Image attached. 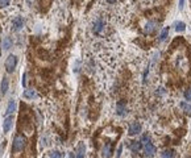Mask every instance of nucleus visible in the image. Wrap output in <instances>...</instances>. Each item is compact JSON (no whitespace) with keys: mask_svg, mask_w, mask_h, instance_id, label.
I'll use <instances>...</instances> for the list:
<instances>
[{"mask_svg":"<svg viewBox=\"0 0 191 158\" xmlns=\"http://www.w3.org/2000/svg\"><path fill=\"white\" fill-rule=\"evenodd\" d=\"M171 62H173V66L175 67V70H178L182 74H186L190 69L189 59L183 50H177L171 57Z\"/></svg>","mask_w":191,"mask_h":158,"instance_id":"1","label":"nucleus"},{"mask_svg":"<svg viewBox=\"0 0 191 158\" xmlns=\"http://www.w3.org/2000/svg\"><path fill=\"white\" fill-rule=\"evenodd\" d=\"M26 146V138L21 134H17L15 138H13V144H12V150L15 153L23 152Z\"/></svg>","mask_w":191,"mask_h":158,"instance_id":"2","label":"nucleus"},{"mask_svg":"<svg viewBox=\"0 0 191 158\" xmlns=\"http://www.w3.org/2000/svg\"><path fill=\"white\" fill-rule=\"evenodd\" d=\"M16 65H17V58L16 55H8V58L6 59V63H4V66H6V70L8 73H13L16 69Z\"/></svg>","mask_w":191,"mask_h":158,"instance_id":"3","label":"nucleus"},{"mask_svg":"<svg viewBox=\"0 0 191 158\" xmlns=\"http://www.w3.org/2000/svg\"><path fill=\"white\" fill-rule=\"evenodd\" d=\"M158 28V24L155 21H148L145 25H144V33L145 34H153L155 33V30Z\"/></svg>","mask_w":191,"mask_h":158,"instance_id":"4","label":"nucleus"},{"mask_svg":"<svg viewBox=\"0 0 191 158\" xmlns=\"http://www.w3.org/2000/svg\"><path fill=\"white\" fill-rule=\"evenodd\" d=\"M141 132V124L140 122H132V124L129 125V128H128V133H129V136H136V134H139Z\"/></svg>","mask_w":191,"mask_h":158,"instance_id":"5","label":"nucleus"},{"mask_svg":"<svg viewBox=\"0 0 191 158\" xmlns=\"http://www.w3.org/2000/svg\"><path fill=\"white\" fill-rule=\"evenodd\" d=\"M144 150H145V156L146 157H153L155 154V146L150 141L149 142H145Z\"/></svg>","mask_w":191,"mask_h":158,"instance_id":"6","label":"nucleus"},{"mask_svg":"<svg viewBox=\"0 0 191 158\" xmlns=\"http://www.w3.org/2000/svg\"><path fill=\"white\" fill-rule=\"evenodd\" d=\"M112 156V145L109 142H105V145L101 149V158H109Z\"/></svg>","mask_w":191,"mask_h":158,"instance_id":"7","label":"nucleus"},{"mask_svg":"<svg viewBox=\"0 0 191 158\" xmlns=\"http://www.w3.org/2000/svg\"><path fill=\"white\" fill-rule=\"evenodd\" d=\"M103 29H104V21L101 20V19L96 20L95 23H94V28H92V30H94V33H95V34H99Z\"/></svg>","mask_w":191,"mask_h":158,"instance_id":"8","label":"nucleus"},{"mask_svg":"<svg viewBox=\"0 0 191 158\" xmlns=\"http://www.w3.org/2000/svg\"><path fill=\"white\" fill-rule=\"evenodd\" d=\"M84 154H86V145L83 142H81L77 148V154H75V158H84Z\"/></svg>","mask_w":191,"mask_h":158,"instance_id":"9","label":"nucleus"},{"mask_svg":"<svg viewBox=\"0 0 191 158\" xmlns=\"http://www.w3.org/2000/svg\"><path fill=\"white\" fill-rule=\"evenodd\" d=\"M12 124H13V118H12V116H7V117H6V120H4V124H3V129H4V132H6V133L11 130Z\"/></svg>","mask_w":191,"mask_h":158,"instance_id":"10","label":"nucleus"},{"mask_svg":"<svg viewBox=\"0 0 191 158\" xmlns=\"http://www.w3.org/2000/svg\"><path fill=\"white\" fill-rule=\"evenodd\" d=\"M116 113L119 116H124L127 113V107H125V103L124 102H119L116 105Z\"/></svg>","mask_w":191,"mask_h":158,"instance_id":"11","label":"nucleus"},{"mask_svg":"<svg viewBox=\"0 0 191 158\" xmlns=\"http://www.w3.org/2000/svg\"><path fill=\"white\" fill-rule=\"evenodd\" d=\"M8 91V78L4 77L3 81H2V85H0V94L2 95H6Z\"/></svg>","mask_w":191,"mask_h":158,"instance_id":"12","label":"nucleus"},{"mask_svg":"<svg viewBox=\"0 0 191 158\" xmlns=\"http://www.w3.org/2000/svg\"><path fill=\"white\" fill-rule=\"evenodd\" d=\"M13 26H15V30H20L24 26V19L23 17H16L13 20Z\"/></svg>","mask_w":191,"mask_h":158,"instance_id":"13","label":"nucleus"},{"mask_svg":"<svg viewBox=\"0 0 191 158\" xmlns=\"http://www.w3.org/2000/svg\"><path fill=\"white\" fill-rule=\"evenodd\" d=\"M15 111H16V103H15V100H11V102L8 103V107H7L6 115H7V116H11Z\"/></svg>","mask_w":191,"mask_h":158,"instance_id":"14","label":"nucleus"},{"mask_svg":"<svg viewBox=\"0 0 191 158\" xmlns=\"http://www.w3.org/2000/svg\"><path fill=\"white\" fill-rule=\"evenodd\" d=\"M131 150L132 152H140L141 149H143V144H141L140 141H132L131 145H129Z\"/></svg>","mask_w":191,"mask_h":158,"instance_id":"15","label":"nucleus"},{"mask_svg":"<svg viewBox=\"0 0 191 158\" xmlns=\"http://www.w3.org/2000/svg\"><path fill=\"white\" fill-rule=\"evenodd\" d=\"M24 98H26V99H36L37 98V92L34 90H25L24 91Z\"/></svg>","mask_w":191,"mask_h":158,"instance_id":"16","label":"nucleus"},{"mask_svg":"<svg viewBox=\"0 0 191 158\" xmlns=\"http://www.w3.org/2000/svg\"><path fill=\"white\" fill-rule=\"evenodd\" d=\"M179 107L183 109V111L186 112V113H191V104L190 103H186V102H182L181 104H179Z\"/></svg>","mask_w":191,"mask_h":158,"instance_id":"17","label":"nucleus"},{"mask_svg":"<svg viewBox=\"0 0 191 158\" xmlns=\"http://www.w3.org/2000/svg\"><path fill=\"white\" fill-rule=\"evenodd\" d=\"M167 36H169V28H166V29H163V30H162V33L159 34L158 41H159V42H163V41H165V40L167 38Z\"/></svg>","mask_w":191,"mask_h":158,"instance_id":"18","label":"nucleus"},{"mask_svg":"<svg viewBox=\"0 0 191 158\" xmlns=\"http://www.w3.org/2000/svg\"><path fill=\"white\" fill-rule=\"evenodd\" d=\"M185 29H186V24H185V23L179 21V23L175 24V30H177V32H183Z\"/></svg>","mask_w":191,"mask_h":158,"instance_id":"19","label":"nucleus"},{"mask_svg":"<svg viewBox=\"0 0 191 158\" xmlns=\"http://www.w3.org/2000/svg\"><path fill=\"white\" fill-rule=\"evenodd\" d=\"M11 45H12V41H11V38H6L4 40V42H3V47L6 50H8L11 47Z\"/></svg>","mask_w":191,"mask_h":158,"instance_id":"20","label":"nucleus"},{"mask_svg":"<svg viewBox=\"0 0 191 158\" xmlns=\"http://www.w3.org/2000/svg\"><path fill=\"white\" fill-rule=\"evenodd\" d=\"M162 158H173V152L171 150H165L162 153Z\"/></svg>","mask_w":191,"mask_h":158,"instance_id":"21","label":"nucleus"},{"mask_svg":"<svg viewBox=\"0 0 191 158\" xmlns=\"http://www.w3.org/2000/svg\"><path fill=\"white\" fill-rule=\"evenodd\" d=\"M50 158H62V153L61 152H52L50 153Z\"/></svg>","mask_w":191,"mask_h":158,"instance_id":"22","label":"nucleus"},{"mask_svg":"<svg viewBox=\"0 0 191 158\" xmlns=\"http://www.w3.org/2000/svg\"><path fill=\"white\" fill-rule=\"evenodd\" d=\"M185 99L189 100V102H191V88H187L185 91Z\"/></svg>","mask_w":191,"mask_h":158,"instance_id":"23","label":"nucleus"},{"mask_svg":"<svg viewBox=\"0 0 191 158\" xmlns=\"http://www.w3.org/2000/svg\"><path fill=\"white\" fill-rule=\"evenodd\" d=\"M149 141H150V137H149L148 134H144V136H143V138H141V142H144V144H145V142H149Z\"/></svg>","mask_w":191,"mask_h":158,"instance_id":"24","label":"nucleus"},{"mask_svg":"<svg viewBox=\"0 0 191 158\" xmlns=\"http://www.w3.org/2000/svg\"><path fill=\"white\" fill-rule=\"evenodd\" d=\"M10 4V0H0V7H7Z\"/></svg>","mask_w":191,"mask_h":158,"instance_id":"25","label":"nucleus"},{"mask_svg":"<svg viewBox=\"0 0 191 158\" xmlns=\"http://www.w3.org/2000/svg\"><path fill=\"white\" fill-rule=\"evenodd\" d=\"M148 73H149V69L146 67L144 71V75H143V83H146V75H148Z\"/></svg>","mask_w":191,"mask_h":158,"instance_id":"26","label":"nucleus"},{"mask_svg":"<svg viewBox=\"0 0 191 158\" xmlns=\"http://www.w3.org/2000/svg\"><path fill=\"white\" fill-rule=\"evenodd\" d=\"M121 152H123V146L120 145L119 149H117V153H116V158H120V156H121Z\"/></svg>","mask_w":191,"mask_h":158,"instance_id":"27","label":"nucleus"},{"mask_svg":"<svg viewBox=\"0 0 191 158\" xmlns=\"http://www.w3.org/2000/svg\"><path fill=\"white\" fill-rule=\"evenodd\" d=\"M183 6H185V0H179V9H183Z\"/></svg>","mask_w":191,"mask_h":158,"instance_id":"28","label":"nucleus"},{"mask_svg":"<svg viewBox=\"0 0 191 158\" xmlns=\"http://www.w3.org/2000/svg\"><path fill=\"white\" fill-rule=\"evenodd\" d=\"M25 79H26V74H24V75H23V86L24 87L26 86V81H25Z\"/></svg>","mask_w":191,"mask_h":158,"instance_id":"29","label":"nucleus"},{"mask_svg":"<svg viewBox=\"0 0 191 158\" xmlns=\"http://www.w3.org/2000/svg\"><path fill=\"white\" fill-rule=\"evenodd\" d=\"M107 2H108L109 4H113V3H116V2H117V0H107Z\"/></svg>","mask_w":191,"mask_h":158,"instance_id":"30","label":"nucleus"},{"mask_svg":"<svg viewBox=\"0 0 191 158\" xmlns=\"http://www.w3.org/2000/svg\"><path fill=\"white\" fill-rule=\"evenodd\" d=\"M69 158H75V156L73 154V153H70V154H69Z\"/></svg>","mask_w":191,"mask_h":158,"instance_id":"31","label":"nucleus"},{"mask_svg":"<svg viewBox=\"0 0 191 158\" xmlns=\"http://www.w3.org/2000/svg\"><path fill=\"white\" fill-rule=\"evenodd\" d=\"M189 158H191V157H189Z\"/></svg>","mask_w":191,"mask_h":158,"instance_id":"32","label":"nucleus"}]
</instances>
